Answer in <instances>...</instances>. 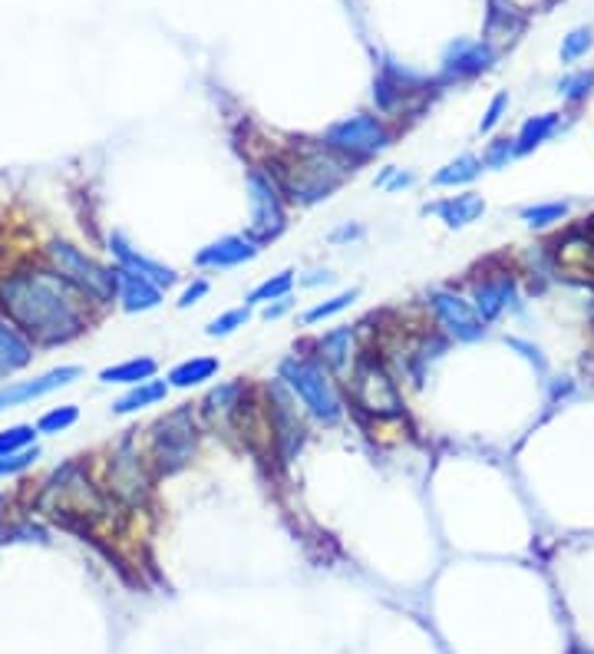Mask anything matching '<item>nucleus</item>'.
I'll return each instance as SVG.
<instances>
[{
	"label": "nucleus",
	"instance_id": "obj_1",
	"mask_svg": "<svg viewBox=\"0 0 594 654\" xmlns=\"http://www.w3.org/2000/svg\"><path fill=\"white\" fill-rule=\"evenodd\" d=\"M0 314L37 348H66L97 320V307L79 298L43 262H27L0 275Z\"/></svg>",
	"mask_w": 594,
	"mask_h": 654
},
{
	"label": "nucleus",
	"instance_id": "obj_2",
	"mask_svg": "<svg viewBox=\"0 0 594 654\" xmlns=\"http://www.w3.org/2000/svg\"><path fill=\"white\" fill-rule=\"evenodd\" d=\"M281 189L288 205L314 209L327 202L337 189H341L357 169L330 152L320 139L317 142H294L288 149H278L268 166H262Z\"/></svg>",
	"mask_w": 594,
	"mask_h": 654
},
{
	"label": "nucleus",
	"instance_id": "obj_3",
	"mask_svg": "<svg viewBox=\"0 0 594 654\" xmlns=\"http://www.w3.org/2000/svg\"><path fill=\"white\" fill-rule=\"evenodd\" d=\"M278 380L288 387V393L301 403V411L324 427H337L347 414V400L337 387V377L320 367L314 357L307 354H288L278 364Z\"/></svg>",
	"mask_w": 594,
	"mask_h": 654
},
{
	"label": "nucleus",
	"instance_id": "obj_4",
	"mask_svg": "<svg viewBox=\"0 0 594 654\" xmlns=\"http://www.w3.org/2000/svg\"><path fill=\"white\" fill-rule=\"evenodd\" d=\"M40 262L60 275L79 298H87L97 311L116 304V265L97 262L87 249L66 241V238H50L40 249Z\"/></svg>",
	"mask_w": 594,
	"mask_h": 654
},
{
	"label": "nucleus",
	"instance_id": "obj_5",
	"mask_svg": "<svg viewBox=\"0 0 594 654\" xmlns=\"http://www.w3.org/2000/svg\"><path fill=\"white\" fill-rule=\"evenodd\" d=\"M199 453V417L189 403L159 417L146 433V460L155 476H173L186 469Z\"/></svg>",
	"mask_w": 594,
	"mask_h": 654
},
{
	"label": "nucleus",
	"instance_id": "obj_6",
	"mask_svg": "<svg viewBox=\"0 0 594 654\" xmlns=\"http://www.w3.org/2000/svg\"><path fill=\"white\" fill-rule=\"evenodd\" d=\"M396 133L393 126L387 123V116H377V113H354V116H344L337 120L324 129L320 142L341 155L347 166H364V162L377 159L380 152H387L393 146Z\"/></svg>",
	"mask_w": 594,
	"mask_h": 654
},
{
	"label": "nucleus",
	"instance_id": "obj_7",
	"mask_svg": "<svg viewBox=\"0 0 594 654\" xmlns=\"http://www.w3.org/2000/svg\"><path fill=\"white\" fill-rule=\"evenodd\" d=\"M136 430H129L106 456V476H103V489L106 496L126 510H139L149 500V486H152V466L146 460V453L139 450Z\"/></svg>",
	"mask_w": 594,
	"mask_h": 654
},
{
	"label": "nucleus",
	"instance_id": "obj_8",
	"mask_svg": "<svg viewBox=\"0 0 594 654\" xmlns=\"http://www.w3.org/2000/svg\"><path fill=\"white\" fill-rule=\"evenodd\" d=\"M351 400L357 411L377 417V420H393L403 414V393L396 374L374 354H361L354 370H351Z\"/></svg>",
	"mask_w": 594,
	"mask_h": 654
},
{
	"label": "nucleus",
	"instance_id": "obj_9",
	"mask_svg": "<svg viewBox=\"0 0 594 654\" xmlns=\"http://www.w3.org/2000/svg\"><path fill=\"white\" fill-rule=\"evenodd\" d=\"M244 189H248V235L265 249L268 241H278L288 231V202L278 183L262 166L248 169Z\"/></svg>",
	"mask_w": 594,
	"mask_h": 654
},
{
	"label": "nucleus",
	"instance_id": "obj_10",
	"mask_svg": "<svg viewBox=\"0 0 594 654\" xmlns=\"http://www.w3.org/2000/svg\"><path fill=\"white\" fill-rule=\"evenodd\" d=\"M262 393V406H265V420H268V437H271V450L278 453L281 463H291L294 453L304 447V420L298 414V400L288 393V387L281 380L268 383L258 390Z\"/></svg>",
	"mask_w": 594,
	"mask_h": 654
},
{
	"label": "nucleus",
	"instance_id": "obj_11",
	"mask_svg": "<svg viewBox=\"0 0 594 654\" xmlns=\"http://www.w3.org/2000/svg\"><path fill=\"white\" fill-rule=\"evenodd\" d=\"M427 307L433 314V324L450 344H476L489 335V324L472 307L469 298H463L453 288H433L427 294Z\"/></svg>",
	"mask_w": 594,
	"mask_h": 654
},
{
	"label": "nucleus",
	"instance_id": "obj_12",
	"mask_svg": "<svg viewBox=\"0 0 594 654\" xmlns=\"http://www.w3.org/2000/svg\"><path fill=\"white\" fill-rule=\"evenodd\" d=\"M83 374L79 364H60V367H50L37 377H27V380H8L0 383V414L8 411H21V406H30L34 400H43L63 387H73Z\"/></svg>",
	"mask_w": 594,
	"mask_h": 654
},
{
	"label": "nucleus",
	"instance_id": "obj_13",
	"mask_svg": "<svg viewBox=\"0 0 594 654\" xmlns=\"http://www.w3.org/2000/svg\"><path fill=\"white\" fill-rule=\"evenodd\" d=\"M469 301L472 307L482 314L485 324L505 317V314H519L522 311V298H519V281L508 268L498 272H485L482 278L472 281L469 288Z\"/></svg>",
	"mask_w": 594,
	"mask_h": 654
},
{
	"label": "nucleus",
	"instance_id": "obj_14",
	"mask_svg": "<svg viewBox=\"0 0 594 654\" xmlns=\"http://www.w3.org/2000/svg\"><path fill=\"white\" fill-rule=\"evenodd\" d=\"M307 357H314L320 367H327L333 377H344L354 370L361 348H357V327L354 324H341V327H330V331L317 335L307 344Z\"/></svg>",
	"mask_w": 594,
	"mask_h": 654
},
{
	"label": "nucleus",
	"instance_id": "obj_15",
	"mask_svg": "<svg viewBox=\"0 0 594 654\" xmlns=\"http://www.w3.org/2000/svg\"><path fill=\"white\" fill-rule=\"evenodd\" d=\"M258 255H262V244L254 241L248 231H241V235H222V238L202 244L192 262L202 272H231V268L254 262Z\"/></svg>",
	"mask_w": 594,
	"mask_h": 654
},
{
	"label": "nucleus",
	"instance_id": "obj_16",
	"mask_svg": "<svg viewBox=\"0 0 594 654\" xmlns=\"http://www.w3.org/2000/svg\"><path fill=\"white\" fill-rule=\"evenodd\" d=\"M106 244H110V255L116 259L119 268H129V272L149 278V281L159 285L162 291H168V288H176V285H179V272H176L173 265L159 262V259H149L142 249H136V244L129 241L126 231H110Z\"/></svg>",
	"mask_w": 594,
	"mask_h": 654
},
{
	"label": "nucleus",
	"instance_id": "obj_17",
	"mask_svg": "<svg viewBox=\"0 0 594 654\" xmlns=\"http://www.w3.org/2000/svg\"><path fill=\"white\" fill-rule=\"evenodd\" d=\"M495 60H498V50L492 40H453L443 50V84L472 79L485 73L489 66H495Z\"/></svg>",
	"mask_w": 594,
	"mask_h": 654
},
{
	"label": "nucleus",
	"instance_id": "obj_18",
	"mask_svg": "<svg viewBox=\"0 0 594 654\" xmlns=\"http://www.w3.org/2000/svg\"><path fill=\"white\" fill-rule=\"evenodd\" d=\"M251 393H254V390L248 387V380H241V377H235V380H225V383L212 387V390L202 397V403H199V414H202V420H205L208 427L231 430V427H235V420H238V414H241V406L248 403V397H251Z\"/></svg>",
	"mask_w": 594,
	"mask_h": 654
},
{
	"label": "nucleus",
	"instance_id": "obj_19",
	"mask_svg": "<svg viewBox=\"0 0 594 654\" xmlns=\"http://www.w3.org/2000/svg\"><path fill=\"white\" fill-rule=\"evenodd\" d=\"M162 301H165V291H162L159 285H152L149 278H142V275H136V272L116 265V304H119L126 314L155 311Z\"/></svg>",
	"mask_w": 594,
	"mask_h": 654
},
{
	"label": "nucleus",
	"instance_id": "obj_20",
	"mask_svg": "<svg viewBox=\"0 0 594 654\" xmlns=\"http://www.w3.org/2000/svg\"><path fill=\"white\" fill-rule=\"evenodd\" d=\"M422 212L427 215H437L446 228L459 231V228H469L476 225L482 215H485V199L476 192V189H463L456 196H446L433 205H422Z\"/></svg>",
	"mask_w": 594,
	"mask_h": 654
},
{
	"label": "nucleus",
	"instance_id": "obj_21",
	"mask_svg": "<svg viewBox=\"0 0 594 654\" xmlns=\"http://www.w3.org/2000/svg\"><path fill=\"white\" fill-rule=\"evenodd\" d=\"M37 357V348L17 331V327L0 314V383H8L21 370H27Z\"/></svg>",
	"mask_w": 594,
	"mask_h": 654
},
{
	"label": "nucleus",
	"instance_id": "obj_22",
	"mask_svg": "<svg viewBox=\"0 0 594 654\" xmlns=\"http://www.w3.org/2000/svg\"><path fill=\"white\" fill-rule=\"evenodd\" d=\"M168 393H173V387H168L165 380H159V377H152V380L136 383V387H126V390L113 400L110 411H113L116 417H132V414H139V411H149V406L165 403Z\"/></svg>",
	"mask_w": 594,
	"mask_h": 654
},
{
	"label": "nucleus",
	"instance_id": "obj_23",
	"mask_svg": "<svg viewBox=\"0 0 594 654\" xmlns=\"http://www.w3.org/2000/svg\"><path fill=\"white\" fill-rule=\"evenodd\" d=\"M222 370V361L218 357H205V354H195V357H186L179 361L176 367H168L165 374V383L173 390H192V387H202L208 380H215Z\"/></svg>",
	"mask_w": 594,
	"mask_h": 654
},
{
	"label": "nucleus",
	"instance_id": "obj_24",
	"mask_svg": "<svg viewBox=\"0 0 594 654\" xmlns=\"http://www.w3.org/2000/svg\"><path fill=\"white\" fill-rule=\"evenodd\" d=\"M565 129V116L561 113H539V116H529L519 133H516V152L519 159L522 155H532L535 149H542L548 139H555L558 133Z\"/></svg>",
	"mask_w": 594,
	"mask_h": 654
},
{
	"label": "nucleus",
	"instance_id": "obj_25",
	"mask_svg": "<svg viewBox=\"0 0 594 654\" xmlns=\"http://www.w3.org/2000/svg\"><path fill=\"white\" fill-rule=\"evenodd\" d=\"M152 377H159V361L155 357H126V361H116V364H110V367H103L100 370V383L103 387H136V383H142V380H152Z\"/></svg>",
	"mask_w": 594,
	"mask_h": 654
},
{
	"label": "nucleus",
	"instance_id": "obj_26",
	"mask_svg": "<svg viewBox=\"0 0 594 654\" xmlns=\"http://www.w3.org/2000/svg\"><path fill=\"white\" fill-rule=\"evenodd\" d=\"M482 173H485L482 155L463 152V155L450 159L443 169H437L430 183H433V189H466V186H472Z\"/></svg>",
	"mask_w": 594,
	"mask_h": 654
},
{
	"label": "nucleus",
	"instance_id": "obj_27",
	"mask_svg": "<svg viewBox=\"0 0 594 654\" xmlns=\"http://www.w3.org/2000/svg\"><path fill=\"white\" fill-rule=\"evenodd\" d=\"M294 285H298V272H294V268H285V272H278V275H271V278H265V281L254 285V288L248 291L244 304H248V307H265V304H271V301H281V298L294 294Z\"/></svg>",
	"mask_w": 594,
	"mask_h": 654
},
{
	"label": "nucleus",
	"instance_id": "obj_28",
	"mask_svg": "<svg viewBox=\"0 0 594 654\" xmlns=\"http://www.w3.org/2000/svg\"><path fill=\"white\" fill-rule=\"evenodd\" d=\"M357 298H361V288H351V291H341V294H330V298L311 304V307L301 314V324H304V327H314V324H320V320H330V317H337V314H344L347 307H354Z\"/></svg>",
	"mask_w": 594,
	"mask_h": 654
},
{
	"label": "nucleus",
	"instance_id": "obj_29",
	"mask_svg": "<svg viewBox=\"0 0 594 654\" xmlns=\"http://www.w3.org/2000/svg\"><path fill=\"white\" fill-rule=\"evenodd\" d=\"M568 212H571V202H532V205H522V209H519V218H522L529 228L542 231V228H552V225H558V222H565Z\"/></svg>",
	"mask_w": 594,
	"mask_h": 654
},
{
	"label": "nucleus",
	"instance_id": "obj_30",
	"mask_svg": "<svg viewBox=\"0 0 594 654\" xmlns=\"http://www.w3.org/2000/svg\"><path fill=\"white\" fill-rule=\"evenodd\" d=\"M79 424V406L76 403H60V406H50L47 414L37 417V433L40 437H60L66 430H73Z\"/></svg>",
	"mask_w": 594,
	"mask_h": 654
},
{
	"label": "nucleus",
	"instance_id": "obj_31",
	"mask_svg": "<svg viewBox=\"0 0 594 654\" xmlns=\"http://www.w3.org/2000/svg\"><path fill=\"white\" fill-rule=\"evenodd\" d=\"M251 311H254V307L241 304V307H228V311L215 314V317L205 324V338L218 341V338H231V335H238L241 327L251 320Z\"/></svg>",
	"mask_w": 594,
	"mask_h": 654
},
{
	"label": "nucleus",
	"instance_id": "obj_32",
	"mask_svg": "<svg viewBox=\"0 0 594 654\" xmlns=\"http://www.w3.org/2000/svg\"><path fill=\"white\" fill-rule=\"evenodd\" d=\"M594 93V70H574L558 79V97L568 106H581Z\"/></svg>",
	"mask_w": 594,
	"mask_h": 654
},
{
	"label": "nucleus",
	"instance_id": "obj_33",
	"mask_svg": "<svg viewBox=\"0 0 594 654\" xmlns=\"http://www.w3.org/2000/svg\"><path fill=\"white\" fill-rule=\"evenodd\" d=\"M516 159H519V152H516V136H495V139L485 142V149H482V166L492 169V173L508 169Z\"/></svg>",
	"mask_w": 594,
	"mask_h": 654
},
{
	"label": "nucleus",
	"instance_id": "obj_34",
	"mask_svg": "<svg viewBox=\"0 0 594 654\" xmlns=\"http://www.w3.org/2000/svg\"><path fill=\"white\" fill-rule=\"evenodd\" d=\"M40 433L37 424H14L0 430V456H11V453H24L30 447H37Z\"/></svg>",
	"mask_w": 594,
	"mask_h": 654
},
{
	"label": "nucleus",
	"instance_id": "obj_35",
	"mask_svg": "<svg viewBox=\"0 0 594 654\" xmlns=\"http://www.w3.org/2000/svg\"><path fill=\"white\" fill-rule=\"evenodd\" d=\"M43 450L40 443L24 450V453H11V456H0V479H14V476H24L27 469H34L40 463Z\"/></svg>",
	"mask_w": 594,
	"mask_h": 654
},
{
	"label": "nucleus",
	"instance_id": "obj_36",
	"mask_svg": "<svg viewBox=\"0 0 594 654\" xmlns=\"http://www.w3.org/2000/svg\"><path fill=\"white\" fill-rule=\"evenodd\" d=\"M591 47H594V30H591V27H574V30L561 40V60H565V63H578L581 56H587Z\"/></svg>",
	"mask_w": 594,
	"mask_h": 654
},
{
	"label": "nucleus",
	"instance_id": "obj_37",
	"mask_svg": "<svg viewBox=\"0 0 594 654\" xmlns=\"http://www.w3.org/2000/svg\"><path fill=\"white\" fill-rule=\"evenodd\" d=\"M508 106H513V100H508V93H495V97L489 100V106H485L482 120H479V133H482V136H492V133L502 126V120L508 116Z\"/></svg>",
	"mask_w": 594,
	"mask_h": 654
},
{
	"label": "nucleus",
	"instance_id": "obj_38",
	"mask_svg": "<svg viewBox=\"0 0 594 654\" xmlns=\"http://www.w3.org/2000/svg\"><path fill=\"white\" fill-rule=\"evenodd\" d=\"M212 291V285H208V278H192L186 288H182V294H179V301H176V307L179 311H189V307H195L205 294Z\"/></svg>",
	"mask_w": 594,
	"mask_h": 654
},
{
	"label": "nucleus",
	"instance_id": "obj_39",
	"mask_svg": "<svg viewBox=\"0 0 594 654\" xmlns=\"http://www.w3.org/2000/svg\"><path fill=\"white\" fill-rule=\"evenodd\" d=\"M419 183V176L413 173V169H393V176L387 179V186H383V192H390V196H396V192H406V189H413Z\"/></svg>",
	"mask_w": 594,
	"mask_h": 654
},
{
	"label": "nucleus",
	"instance_id": "obj_40",
	"mask_svg": "<svg viewBox=\"0 0 594 654\" xmlns=\"http://www.w3.org/2000/svg\"><path fill=\"white\" fill-rule=\"evenodd\" d=\"M294 307H298V301H294V294H288V298H281V301H271V304L258 307V311H262L265 320H281V317H288Z\"/></svg>",
	"mask_w": 594,
	"mask_h": 654
},
{
	"label": "nucleus",
	"instance_id": "obj_41",
	"mask_svg": "<svg viewBox=\"0 0 594 654\" xmlns=\"http://www.w3.org/2000/svg\"><path fill=\"white\" fill-rule=\"evenodd\" d=\"M298 285H301V288H327V285H333V272H327V268H311V272L298 275Z\"/></svg>",
	"mask_w": 594,
	"mask_h": 654
},
{
	"label": "nucleus",
	"instance_id": "obj_42",
	"mask_svg": "<svg viewBox=\"0 0 594 654\" xmlns=\"http://www.w3.org/2000/svg\"><path fill=\"white\" fill-rule=\"evenodd\" d=\"M357 238H364V228L361 225H341V228H337V231H330V241L333 244H347V241H357Z\"/></svg>",
	"mask_w": 594,
	"mask_h": 654
},
{
	"label": "nucleus",
	"instance_id": "obj_43",
	"mask_svg": "<svg viewBox=\"0 0 594 654\" xmlns=\"http://www.w3.org/2000/svg\"><path fill=\"white\" fill-rule=\"evenodd\" d=\"M393 169H396V166H383V169H380V176L374 179V189H383V186H387V179L393 176Z\"/></svg>",
	"mask_w": 594,
	"mask_h": 654
},
{
	"label": "nucleus",
	"instance_id": "obj_44",
	"mask_svg": "<svg viewBox=\"0 0 594 654\" xmlns=\"http://www.w3.org/2000/svg\"><path fill=\"white\" fill-rule=\"evenodd\" d=\"M4 519H8V496L0 493V539H4Z\"/></svg>",
	"mask_w": 594,
	"mask_h": 654
},
{
	"label": "nucleus",
	"instance_id": "obj_45",
	"mask_svg": "<svg viewBox=\"0 0 594 654\" xmlns=\"http://www.w3.org/2000/svg\"><path fill=\"white\" fill-rule=\"evenodd\" d=\"M505 4H516V8H539V4H545V0H505Z\"/></svg>",
	"mask_w": 594,
	"mask_h": 654
},
{
	"label": "nucleus",
	"instance_id": "obj_46",
	"mask_svg": "<svg viewBox=\"0 0 594 654\" xmlns=\"http://www.w3.org/2000/svg\"><path fill=\"white\" fill-rule=\"evenodd\" d=\"M571 654H594V651H587V647H571Z\"/></svg>",
	"mask_w": 594,
	"mask_h": 654
}]
</instances>
